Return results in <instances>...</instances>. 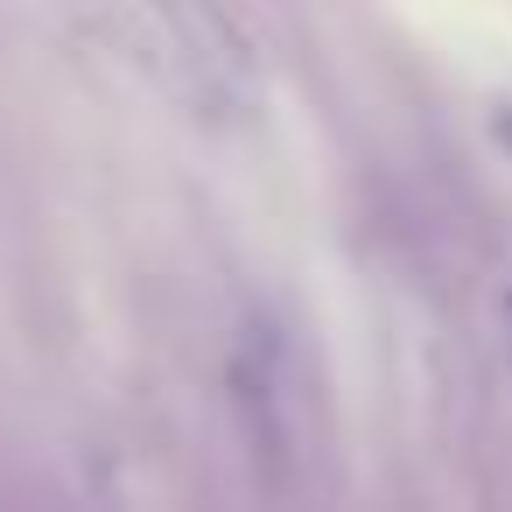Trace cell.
Here are the masks:
<instances>
[{"label":"cell","instance_id":"cell-2","mask_svg":"<svg viewBox=\"0 0 512 512\" xmlns=\"http://www.w3.org/2000/svg\"><path fill=\"white\" fill-rule=\"evenodd\" d=\"M148 15L176 57V85L190 106H246L253 99V43L225 0H148Z\"/></svg>","mask_w":512,"mask_h":512},{"label":"cell","instance_id":"cell-1","mask_svg":"<svg viewBox=\"0 0 512 512\" xmlns=\"http://www.w3.org/2000/svg\"><path fill=\"white\" fill-rule=\"evenodd\" d=\"M225 414H232V442L246 456V470L260 484H295L302 456H309V421H302V379L295 358L281 344V330L267 316H246L232 330L225 351Z\"/></svg>","mask_w":512,"mask_h":512},{"label":"cell","instance_id":"cell-3","mask_svg":"<svg viewBox=\"0 0 512 512\" xmlns=\"http://www.w3.org/2000/svg\"><path fill=\"white\" fill-rule=\"evenodd\" d=\"M505 316H512V295H505Z\"/></svg>","mask_w":512,"mask_h":512}]
</instances>
